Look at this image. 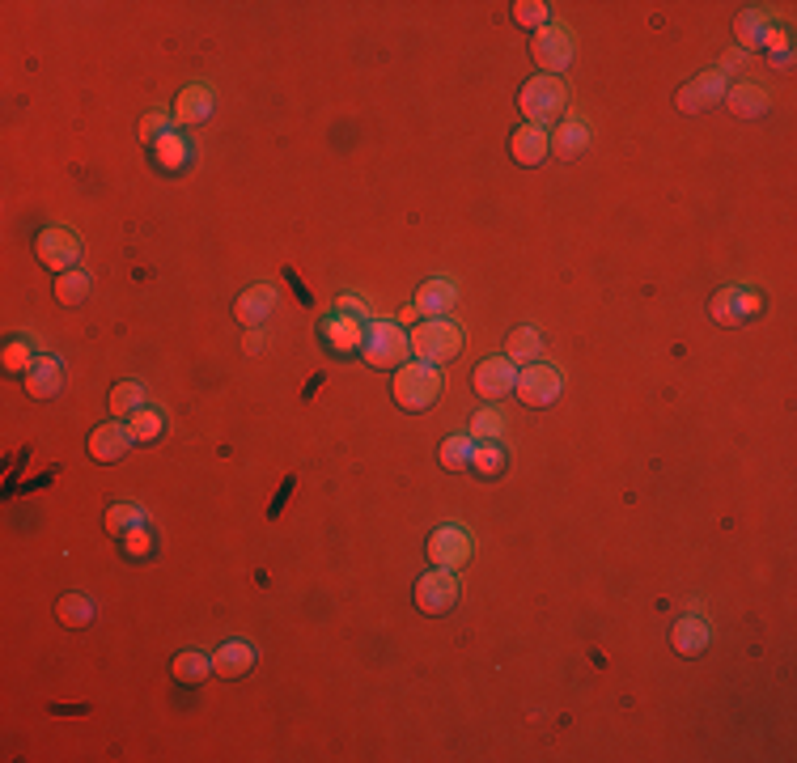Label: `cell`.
<instances>
[{
	"instance_id": "obj_39",
	"label": "cell",
	"mask_w": 797,
	"mask_h": 763,
	"mask_svg": "<svg viewBox=\"0 0 797 763\" xmlns=\"http://www.w3.org/2000/svg\"><path fill=\"white\" fill-rule=\"evenodd\" d=\"M335 310H340V314H348V318H357V323H361V318L369 314V306H365V301H361V297H352V293H344L340 301H335Z\"/></svg>"
},
{
	"instance_id": "obj_11",
	"label": "cell",
	"mask_w": 797,
	"mask_h": 763,
	"mask_svg": "<svg viewBox=\"0 0 797 763\" xmlns=\"http://www.w3.org/2000/svg\"><path fill=\"white\" fill-rule=\"evenodd\" d=\"M132 446H136L132 424H123V420H106V424H98V429L90 433V458H94V463H102V467L123 463Z\"/></svg>"
},
{
	"instance_id": "obj_25",
	"label": "cell",
	"mask_w": 797,
	"mask_h": 763,
	"mask_svg": "<svg viewBox=\"0 0 797 763\" xmlns=\"http://www.w3.org/2000/svg\"><path fill=\"white\" fill-rule=\"evenodd\" d=\"M539 352H543V335H539L535 327H518V331H509V340H505V357H509V361H526V365H535V361H539Z\"/></svg>"
},
{
	"instance_id": "obj_5",
	"label": "cell",
	"mask_w": 797,
	"mask_h": 763,
	"mask_svg": "<svg viewBox=\"0 0 797 763\" xmlns=\"http://www.w3.org/2000/svg\"><path fill=\"white\" fill-rule=\"evenodd\" d=\"M34 255H39V263L47 272H73L77 268V259H81V242H77V234L73 229H64V225H47L39 238H34Z\"/></svg>"
},
{
	"instance_id": "obj_30",
	"label": "cell",
	"mask_w": 797,
	"mask_h": 763,
	"mask_svg": "<svg viewBox=\"0 0 797 763\" xmlns=\"http://www.w3.org/2000/svg\"><path fill=\"white\" fill-rule=\"evenodd\" d=\"M90 289H94V280L85 272H77V268L56 276V301H60V306H81V301L90 297Z\"/></svg>"
},
{
	"instance_id": "obj_35",
	"label": "cell",
	"mask_w": 797,
	"mask_h": 763,
	"mask_svg": "<svg viewBox=\"0 0 797 763\" xmlns=\"http://www.w3.org/2000/svg\"><path fill=\"white\" fill-rule=\"evenodd\" d=\"M0 365H5L9 374H17V378H22L26 369L34 365V352H30V344H26V340H9V344H5V352H0Z\"/></svg>"
},
{
	"instance_id": "obj_23",
	"label": "cell",
	"mask_w": 797,
	"mask_h": 763,
	"mask_svg": "<svg viewBox=\"0 0 797 763\" xmlns=\"http://www.w3.org/2000/svg\"><path fill=\"white\" fill-rule=\"evenodd\" d=\"M586 145H590V128L581 119H564L560 128H556V136H552V153L564 157V162L581 157V153H586Z\"/></svg>"
},
{
	"instance_id": "obj_40",
	"label": "cell",
	"mask_w": 797,
	"mask_h": 763,
	"mask_svg": "<svg viewBox=\"0 0 797 763\" xmlns=\"http://www.w3.org/2000/svg\"><path fill=\"white\" fill-rule=\"evenodd\" d=\"M263 348H268V335H263V331H255L251 327V335H246V352H251V357H259V352Z\"/></svg>"
},
{
	"instance_id": "obj_14",
	"label": "cell",
	"mask_w": 797,
	"mask_h": 763,
	"mask_svg": "<svg viewBox=\"0 0 797 763\" xmlns=\"http://www.w3.org/2000/svg\"><path fill=\"white\" fill-rule=\"evenodd\" d=\"M547 153H552V136H547V128H539V123H522V128L509 136V157L518 166H539V162H547Z\"/></svg>"
},
{
	"instance_id": "obj_7",
	"label": "cell",
	"mask_w": 797,
	"mask_h": 763,
	"mask_svg": "<svg viewBox=\"0 0 797 763\" xmlns=\"http://www.w3.org/2000/svg\"><path fill=\"white\" fill-rule=\"evenodd\" d=\"M530 60H535L547 77L564 73L573 64V34L564 26H543L535 30V43H530Z\"/></svg>"
},
{
	"instance_id": "obj_38",
	"label": "cell",
	"mask_w": 797,
	"mask_h": 763,
	"mask_svg": "<svg viewBox=\"0 0 797 763\" xmlns=\"http://www.w3.org/2000/svg\"><path fill=\"white\" fill-rule=\"evenodd\" d=\"M170 123H174V111H149L145 123H140V140L153 149L162 136H170Z\"/></svg>"
},
{
	"instance_id": "obj_15",
	"label": "cell",
	"mask_w": 797,
	"mask_h": 763,
	"mask_svg": "<svg viewBox=\"0 0 797 763\" xmlns=\"http://www.w3.org/2000/svg\"><path fill=\"white\" fill-rule=\"evenodd\" d=\"M64 378L68 374H64V365L56 357H39L22 374V390H26L30 399H56L60 390H64Z\"/></svg>"
},
{
	"instance_id": "obj_17",
	"label": "cell",
	"mask_w": 797,
	"mask_h": 763,
	"mask_svg": "<svg viewBox=\"0 0 797 763\" xmlns=\"http://www.w3.org/2000/svg\"><path fill=\"white\" fill-rule=\"evenodd\" d=\"M251 666H255V645L251 641H225L217 653H212V674H217V679H242Z\"/></svg>"
},
{
	"instance_id": "obj_19",
	"label": "cell",
	"mask_w": 797,
	"mask_h": 763,
	"mask_svg": "<svg viewBox=\"0 0 797 763\" xmlns=\"http://www.w3.org/2000/svg\"><path fill=\"white\" fill-rule=\"evenodd\" d=\"M272 310H276V289L272 285H251L234 301V318H238L242 327H259Z\"/></svg>"
},
{
	"instance_id": "obj_27",
	"label": "cell",
	"mask_w": 797,
	"mask_h": 763,
	"mask_svg": "<svg viewBox=\"0 0 797 763\" xmlns=\"http://www.w3.org/2000/svg\"><path fill=\"white\" fill-rule=\"evenodd\" d=\"M140 526H145V509H140V505H111V509H106V535L128 539V535H136Z\"/></svg>"
},
{
	"instance_id": "obj_29",
	"label": "cell",
	"mask_w": 797,
	"mask_h": 763,
	"mask_svg": "<svg viewBox=\"0 0 797 763\" xmlns=\"http://www.w3.org/2000/svg\"><path fill=\"white\" fill-rule=\"evenodd\" d=\"M437 458H441V467H446V471H467V467H471V458H475V441H471V433L446 437V441H441V450H437Z\"/></svg>"
},
{
	"instance_id": "obj_36",
	"label": "cell",
	"mask_w": 797,
	"mask_h": 763,
	"mask_svg": "<svg viewBox=\"0 0 797 763\" xmlns=\"http://www.w3.org/2000/svg\"><path fill=\"white\" fill-rule=\"evenodd\" d=\"M128 424H132V437H136V441L162 437V412H153V407H140L136 416H128Z\"/></svg>"
},
{
	"instance_id": "obj_18",
	"label": "cell",
	"mask_w": 797,
	"mask_h": 763,
	"mask_svg": "<svg viewBox=\"0 0 797 763\" xmlns=\"http://www.w3.org/2000/svg\"><path fill=\"white\" fill-rule=\"evenodd\" d=\"M772 30H776V22H772L768 9H742L738 22H734V39H738L742 51H755L772 39Z\"/></svg>"
},
{
	"instance_id": "obj_3",
	"label": "cell",
	"mask_w": 797,
	"mask_h": 763,
	"mask_svg": "<svg viewBox=\"0 0 797 763\" xmlns=\"http://www.w3.org/2000/svg\"><path fill=\"white\" fill-rule=\"evenodd\" d=\"M395 403L403 412H429V407L441 399V374L437 365H424V361H412L403 365L395 374V386H391Z\"/></svg>"
},
{
	"instance_id": "obj_21",
	"label": "cell",
	"mask_w": 797,
	"mask_h": 763,
	"mask_svg": "<svg viewBox=\"0 0 797 763\" xmlns=\"http://www.w3.org/2000/svg\"><path fill=\"white\" fill-rule=\"evenodd\" d=\"M458 301V289L450 285V280H424V285L416 289V314H450Z\"/></svg>"
},
{
	"instance_id": "obj_41",
	"label": "cell",
	"mask_w": 797,
	"mask_h": 763,
	"mask_svg": "<svg viewBox=\"0 0 797 763\" xmlns=\"http://www.w3.org/2000/svg\"><path fill=\"white\" fill-rule=\"evenodd\" d=\"M772 64H781V68H789V64H793V51H789V47H781V51H776V56H772Z\"/></svg>"
},
{
	"instance_id": "obj_16",
	"label": "cell",
	"mask_w": 797,
	"mask_h": 763,
	"mask_svg": "<svg viewBox=\"0 0 797 763\" xmlns=\"http://www.w3.org/2000/svg\"><path fill=\"white\" fill-rule=\"evenodd\" d=\"M708 641H713V632H708V624L700 615H683L675 628H670V645H675L679 658H700V653L708 649Z\"/></svg>"
},
{
	"instance_id": "obj_9",
	"label": "cell",
	"mask_w": 797,
	"mask_h": 763,
	"mask_svg": "<svg viewBox=\"0 0 797 763\" xmlns=\"http://www.w3.org/2000/svg\"><path fill=\"white\" fill-rule=\"evenodd\" d=\"M560 374L552 365H526L522 374H518V382H513V395H518L526 407H547V403H556L560 399Z\"/></svg>"
},
{
	"instance_id": "obj_24",
	"label": "cell",
	"mask_w": 797,
	"mask_h": 763,
	"mask_svg": "<svg viewBox=\"0 0 797 763\" xmlns=\"http://www.w3.org/2000/svg\"><path fill=\"white\" fill-rule=\"evenodd\" d=\"M208 115H212V94L204 85H187L179 102H174V123H204Z\"/></svg>"
},
{
	"instance_id": "obj_26",
	"label": "cell",
	"mask_w": 797,
	"mask_h": 763,
	"mask_svg": "<svg viewBox=\"0 0 797 763\" xmlns=\"http://www.w3.org/2000/svg\"><path fill=\"white\" fill-rule=\"evenodd\" d=\"M56 619L64 628H90L94 624V602L85 594H64L56 602Z\"/></svg>"
},
{
	"instance_id": "obj_6",
	"label": "cell",
	"mask_w": 797,
	"mask_h": 763,
	"mask_svg": "<svg viewBox=\"0 0 797 763\" xmlns=\"http://www.w3.org/2000/svg\"><path fill=\"white\" fill-rule=\"evenodd\" d=\"M475 556V539L471 530L463 526H437L429 535V564L433 569H463V564Z\"/></svg>"
},
{
	"instance_id": "obj_2",
	"label": "cell",
	"mask_w": 797,
	"mask_h": 763,
	"mask_svg": "<svg viewBox=\"0 0 797 763\" xmlns=\"http://www.w3.org/2000/svg\"><path fill=\"white\" fill-rule=\"evenodd\" d=\"M357 352L369 369H403V361L412 357V344H407V331L399 323H365Z\"/></svg>"
},
{
	"instance_id": "obj_20",
	"label": "cell",
	"mask_w": 797,
	"mask_h": 763,
	"mask_svg": "<svg viewBox=\"0 0 797 763\" xmlns=\"http://www.w3.org/2000/svg\"><path fill=\"white\" fill-rule=\"evenodd\" d=\"M725 106H730V115H738V119H759V115H768L772 98H768V90H759V85L738 81L734 90H725Z\"/></svg>"
},
{
	"instance_id": "obj_42",
	"label": "cell",
	"mask_w": 797,
	"mask_h": 763,
	"mask_svg": "<svg viewBox=\"0 0 797 763\" xmlns=\"http://www.w3.org/2000/svg\"><path fill=\"white\" fill-rule=\"evenodd\" d=\"M407 323H416V306H407V310H399V327H407Z\"/></svg>"
},
{
	"instance_id": "obj_34",
	"label": "cell",
	"mask_w": 797,
	"mask_h": 763,
	"mask_svg": "<svg viewBox=\"0 0 797 763\" xmlns=\"http://www.w3.org/2000/svg\"><path fill=\"white\" fill-rule=\"evenodd\" d=\"M547 17H552V5H543V0H518L513 5V22H518L522 30H543L547 26Z\"/></svg>"
},
{
	"instance_id": "obj_8",
	"label": "cell",
	"mask_w": 797,
	"mask_h": 763,
	"mask_svg": "<svg viewBox=\"0 0 797 763\" xmlns=\"http://www.w3.org/2000/svg\"><path fill=\"white\" fill-rule=\"evenodd\" d=\"M764 310V297H759L755 289H721L713 301H708V314H713L717 327H742L751 323V318Z\"/></svg>"
},
{
	"instance_id": "obj_33",
	"label": "cell",
	"mask_w": 797,
	"mask_h": 763,
	"mask_svg": "<svg viewBox=\"0 0 797 763\" xmlns=\"http://www.w3.org/2000/svg\"><path fill=\"white\" fill-rule=\"evenodd\" d=\"M471 467L480 471V475H501V471H505V450H501V441H475Z\"/></svg>"
},
{
	"instance_id": "obj_37",
	"label": "cell",
	"mask_w": 797,
	"mask_h": 763,
	"mask_svg": "<svg viewBox=\"0 0 797 763\" xmlns=\"http://www.w3.org/2000/svg\"><path fill=\"white\" fill-rule=\"evenodd\" d=\"M501 429H505L501 412H492V407H484V412H475V420H471V441H497V437H501Z\"/></svg>"
},
{
	"instance_id": "obj_10",
	"label": "cell",
	"mask_w": 797,
	"mask_h": 763,
	"mask_svg": "<svg viewBox=\"0 0 797 763\" xmlns=\"http://www.w3.org/2000/svg\"><path fill=\"white\" fill-rule=\"evenodd\" d=\"M454 602H458V581L450 569H429L416 581V607L424 615H446L454 611Z\"/></svg>"
},
{
	"instance_id": "obj_22",
	"label": "cell",
	"mask_w": 797,
	"mask_h": 763,
	"mask_svg": "<svg viewBox=\"0 0 797 763\" xmlns=\"http://www.w3.org/2000/svg\"><path fill=\"white\" fill-rule=\"evenodd\" d=\"M170 674H174L179 683H187V687H200L208 674H212V653H204V649H183V653H174Z\"/></svg>"
},
{
	"instance_id": "obj_4",
	"label": "cell",
	"mask_w": 797,
	"mask_h": 763,
	"mask_svg": "<svg viewBox=\"0 0 797 763\" xmlns=\"http://www.w3.org/2000/svg\"><path fill=\"white\" fill-rule=\"evenodd\" d=\"M407 344H412L416 361H424V365H446V361H454L458 352H463V331H458L454 323H446V318H429V323H416V327H412Z\"/></svg>"
},
{
	"instance_id": "obj_13",
	"label": "cell",
	"mask_w": 797,
	"mask_h": 763,
	"mask_svg": "<svg viewBox=\"0 0 797 763\" xmlns=\"http://www.w3.org/2000/svg\"><path fill=\"white\" fill-rule=\"evenodd\" d=\"M471 382H475V390H480L484 399H505V395H513L518 369H513L509 357H488V361L475 365V378Z\"/></svg>"
},
{
	"instance_id": "obj_12",
	"label": "cell",
	"mask_w": 797,
	"mask_h": 763,
	"mask_svg": "<svg viewBox=\"0 0 797 763\" xmlns=\"http://www.w3.org/2000/svg\"><path fill=\"white\" fill-rule=\"evenodd\" d=\"M725 73H700V77H692L679 90V98H675V106L683 115H700V111H713L717 102H725Z\"/></svg>"
},
{
	"instance_id": "obj_1",
	"label": "cell",
	"mask_w": 797,
	"mask_h": 763,
	"mask_svg": "<svg viewBox=\"0 0 797 763\" xmlns=\"http://www.w3.org/2000/svg\"><path fill=\"white\" fill-rule=\"evenodd\" d=\"M518 111L526 115V123H552L560 119L564 111H569V85H564L560 77H530L522 90H518Z\"/></svg>"
},
{
	"instance_id": "obj_32",
	"label": "cell",
	"mask_w": 797,
	"mask_h": 763,
	"mask_svg": "<svg viewBox=\"0 0 797 763\" xmlns=\"http://www.w3.org/2000/svg\"><path fill=\"white\" fill-rule=\"evenodd\" d=\"M140 407H145V386H140L136 378L115 382V390H111V416H136Z\"/></svg>"
},
{
	"instance_id": "obj_28",
	"label": "cell",
	"mask_w": 797,
	"mask_h": 763,
	"mask_svg": "<svg viewBox=\"0 0 797 763\" xmlns=\"http://www.w3.org/2000/svg\"><path fill=\"white\" fill-rule=\"evenodd\" d=\"M323 335L335 344V348H361V335H365V327L357 323V318H348V314H331L327 323H323Z\"/></svg>"
},
{
	"instance_id": "obj_31",
	"label": "cell",
	"mask_w": 797,
	"mask_h": 763,
	"mask_svg": "<svg viewBox=\"0 0 797 763\" xmlns=\"http://www.w3.org/2000/svg\"><path fill=\"white\" fill-rule=\"evenodd\" d=\"M153 157H157V166H162V170H183L191 162V145H187L183 136L170 132V136H162L153 145Z\"/></svg>"
}]
</instances>
